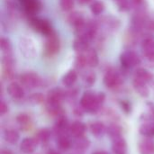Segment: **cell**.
I'll list each match as a JSON object with an SVG mask.
<instances>
[{
    "mask_svg": "<svg viewBox=\"0 0 154 154\" xmlns=\"http://www.w3.org/2000/svg\"><path fill=\"white\" fill-rule=\"evenodd\" d=\"M46 111L48 114L51 116H55L56 118L60 116L65 115V112L63 108L61 107V105L59 104H50L46 103Z\"/></svg>",
    "mask_w": 154,
    "mask_h": 154,
    "instance_id": "cell-25",
    "label": "cell"
},
{
    "mask_svg": "<svg viewBox=\"0 0 154 154\" xmlns=\"http://www.w3.org/2000/svg\"><path fill=\"white\" fill-rule=\"evenodd\" d=\"M142 51L143 55L154 53V36L146 34L142 40Z\"/></svg>",
    "mask_w": 154,
    "mask_h": 154,
    "instance_id": "cell-14",
    "label": "cell"
},
{
    "mask_svg": "<svg viewBox=\"0 0 154 154\" xmlns=\"http://www.w3.org/2000/svg\"><path fill=\"white\" fill-rule=\"evenodd\" d=\"M16 122L17 124L21 126V129L23 130V131H26V130H29L32 126V119L30 117L29 115L27 114H19L17 116H16Z\"/></svg>",
    "mask_w": 154,
    "mask_h": 154,
    "instance_id": "cell-23",
    "label": "cell"
},
{
    "mask_svg": "<svg viewBox=\"0 0 154 154\" xmlns=\"http://www.w3.org/2000/svg\"><path fill=\"white\" fill-rule=\"evenodd\" d=\"M89 41L83 37H78L73 42V48L77 52L82 53L85 52L88 49H89Z\"/></svg>",
    "mask_w": 154,
    "mask_h": 154,
    "instance_id": "cell-22",
    "label": "cell"
},
{
    "mask_svg": "<svg viewBox=\"0 0 154 154\" xmlns=\"http://www.w3.org/2000/svg\"><path fill=\"white\" fill-rule=\"evenodd\" d=\"M37 144L38 143H37L36 140L34 139V137L33 138H24L20 144V150L24 154H31L35 151Z\"/></svg>",
    "mask_w": 154,
    "mask_h": 154,
    "instance_id": "cell-13",
    "label": "cell"
},
{
    "mask_svg": "<svg viewBox=\"0 0 154 154\" xmlns=\"http://www.w3.org/2000/svg\"><path fill=\"white\" fill-rule=\"evenodd\" d=\"M85 56L86 61H87V65L89 68H94L96 66H97L98 64V56L97 51L94 49H88L85 52H82Z\"/></svg>",
    "mask_w": 154,
    "mask_h": 154,
    "instance_id": "cell-18",
    "label": "cell"
},
{
    "mask_svg": "<svg viewBox=\"0 0 154 154\" xmlns=\"http://www.w3.org/2000/svg\"><path fill=\"white\" fill-rule=\"evenodd\" d=\"M0 47L4 54L12 53V45L10 41L7 38H1L0 40Z\"/></svg>",
    "mask_w": 154,
    "mask_h": 154,
    "instance_id": "cell-34",
    "label": "cell"
},
{
    "mask_svg": "<svg viewBox=\"0 0 154 154\" xmlns=\"http://www.w3.org/2000/svg\"><path fill=\"white\" fill-rule=\"evenodd\" d=\"M83 81L87 86H92L96 81V75L92 71H87L83 75Z\"/></svg>",
    "mask_w": 154,
    "mask_h": 154,
    "instance_id": "cell-35",
    "label": "cell"
},
{
    "mask_svg": "<svg viewBox=\"0 0 154 154\" xmlns=\"http://www.w3.org/2000/svg\"><path fill=\"white\" fill-rule=\"evenodd\" d=\"M78 79V73L75 70H69L62 78V83L68 88H71Z\"/></svg>",
    "mask_w": 154,
    "mask_h": 154,
    "instance_id": "cell-28",
    "label": "cell"
},
{
    "mask_svg": "<svg viewBox=\"0 0 154 154\" xmlns=\"http://www.w3.org/2000/svg\"><path fill=\"white\" fill-rule=\"evenodd\" d=\"M76 66L79 68V69H84V68H87L88 65H87V61H86V59H85V56L83 53H79L76 59Z\"/></svg>",
    "mask_w": 154,
    "mask_h": 154,
    "instance_id": "cell-37",
    "label": "cell"
},
{
    "mask_svg": "<svg viewBox=\"0 0 154 154\" xmlns=\"http://www.w3.org/2000/svg\"><path fill=\"white\" fill-rule=\"evenodd\" d=\"M19 49L21 53L26 59H33L37 54L36 46L33 41L27 37H23L19 41Z\"/></svg>",
    "mask_w": 154,
    "mask_h": 154,
    "instance_id": "cell-2",
    "label": "cell"
},
{
    "mask_svg": "<svg viewBox=\"0 0 154 154\" xmlns=\"http://www.w3.org/2000/svg\"><path fill=\"white\" fill-rule=\"evenodd\" d=\"M134 88L136 92L143 97H147L149 96V88L147 87V83L134 79Z\"/></svg>",
    "mask_w": 154,
    "mask_h": 154,
    "instance_id": "cell-30",
    "label": "cell"
},
{
    "mask_svg": "<svg viewBox=\"0 0 154 154\" xmlns=\"http://www.w3.org/2000/svg\"><path fill=\"white\" fill-rule=\"evenodd\" d=\"M73 154H81V152H77L76 153H73Z\"/></svg>",
    "mask_w": 154,
    "mask_h": 154,
    "instance_id": "cell-50",
    "label": "cell"
},
{
    "mask_svg": "<svg viewBox=\"0 0 154 154\" xmlns=\"http://www.w3.org/2000/svg\"><path fill=\"white\" fill-rule=\"evenodd\" d=\"M3 77L6 80H11L14 77V69H3Z\"/></svg>",
    "mask_w": 154,
    "mask_h": 154,
    "instance_id": "cell-41",
    "label": "cell"
},
{
    "mask_svg": "<svg viewBox=\"0 0 154 154\" xmlns=\"http://www.w3.org/2000/svg\"><path fill=\"white\" fill-rule=\"evenodd\" d=\"M51 131L47 128H43V129H41L37 132V134H35L34 136V139L36 140L37 143L39 144H47L50 141V138H51Z\"/></svg>",
    "mask_w": 154,
    "mask_h": 154,
    "instance_id": "cell-21",
    "label": "cell"
},
{
    "mask_svg": "<svg viewBox=\"0 0 154 154\" xmlns=\"http://www.w3.org/2000/svg\"><path fill=\"white\" fill-rule=\"evenodd\" d=\"M20 2L23 5L25 12L30 15L34 14L40 10L41 4L39 0H20Z\"/></svg>",
    "mask_w": 154,
    "mask_h": 154,
    "instance_id": "cell-15",
    "label": "cell"
},
{
    "mask_svg": "<svg viewBox=\"0 0 154 154\" xmlns=\"http://www.w3.org/2000/svg\"><path fill=\"white\" fill-rule=\"evenodd\" d=\"M60 6L63 11H70L74 6V0H60Z\"/></svg>",
    "mask_w": 154,
    "mask_h": 154,
    "instance_id": "cell-38",
    "label": "cell"
},
{
    "mask_svg": "<svg viewBox=\"0 0 154 154\" xmlns=\"http://www.w3.org/2000/svg\"><path fill=\"white\" fill-rule=\"evenodd\" d=\"M139 152L141 154L154 153V140L152 137H146L143 139L138 145Z\"/></svg>",
    "mask_w": 154,
    "mask_h": 154,
    "instance_id": "cell-11",
    "label": "cell"
},
{
    "mask_svg": "<svg viewBox=\"0 0 154 154\" xmlns=\"http://www.w3.org/2000/svg\"><path fill=\"white\" fill-rule=\"evenodd\" d=\"M47 154H60V152H57V151H55V150H50Z\"/></svg>",
    "mask_w": 154,
    "mask_h": 154,
    "instance_id": "cell-49",
    "label": "cell"
},
{
    "mask_svg": "<svg viewBox=\"0 0 154 154\" xmlns=\"http://www.w3.org/2000/svg\"><path fill=\"white\" fill-rule=\"evenodd\" d=\"M86 130H87L86 125L84 123L80 122V121H75L69 126V133L75 138L84 136V134L86 133Z\"/></svg>",
    "mask_w": 154,
    "mask_h": 154,
    "instance_id": "cell-16",
    "label": "cell"
},
{
    "mask_svg": "<svg viewBox=\"0 0 154 154\" xmlns=\"http://www.w3.org/2000/svg\"><path fill=\"white\" fill-rule=\"evenodd\" d=\"M30 23L35 31H37L46 36H49L54 32L51 23H49V21H47L45 19H41L38 17H31Z\"/></svg>",
    "mask_w": 154,
    "mask_h": 154,
    "instance_id": "cell-4",
    "label": "cell"
},
{
    "mask_svg": "<svg viewBox=\"0 0 154 154\" xmlns=\"http://www.w3.org/2000/svg\"><path fill=\"white\" fill-rule=\"evenodd\" d=\"M121 83H122V77L117 71L114 69H110L106 73L104 77V84L106 85V88H116L118 86H120Z\"/></svg>",
    "mask_w": 154,
    "mask_h": 154,
    "instance_id": "cell-7",
    "label": "cell"
},
{
    "mask_svg": "<svg viewBox=\"0 0 154 154\" xmlns=\"http://www.w3.org/2000/svg\"><path fill=\"white\" fill-rule=\"evenodd\" d=\"M68 129L69 130V123H68V119L66 117L65 115L60 116L56 118V122H55V125H54V133L59 136L66 134L65 133L68 131Z\"/></svg>",
    "mask_w": 154,
    "mask_h": 154,
    "instance_id": "cell-9",
    "label": "cell"
},
{
    "mask_svg": "<svg viewBox=\"0 0 154 154\" xmlns=\"http://www.w3.org/2000/svg\"><path fill=\"white\" fill-rule=\"evenodd\" d=\"M141 119L147 123L154 121V104L147 103V112L143 113Z\"/></svg>",
    "mask_w": 154,
    "mask_h": 154,
    "instance_id": "cell-32",
    "label": "cell"
},
{
    "mask_svg": "<svg viewBox=\"0 0 154 154\" xmlns=\"http://www.w3.org/2000/svg\"><path fill=\"white\" fill-rule=\"evenodd\" d=\"M145 28H147L149 31L151 32H154V21H150L148 20L145 25Z\"/></svg>",
    "mask_w": 154,
    "mask_h": 154,
    "instance_id": "cell-45",
    "label": "cell"
},
{
    "mask_svg": "<svg viewBox=\"0 0 154 154\" xmlns=\"http://www.w3.org/2000/svg\"><path fill=\"white\" fill-rule=\"evenodd\" d=\"M20 81L23 86L27 88H35L42 84V80L40 76L32 71L25 72L20 76Z\"/></svg>",
    "mask_w": 154,
    "mask_h": 154,
    "instance_id": "cell-3",
    "label": "cell"
},
{
    "mask_svg": "<svg viewBox=\"0 0 154 154\" xmlns=\"http://www.w3.org/2000/svg\"><path fill=\"white\" fill-rule=\"evenodd\" d=\"M112 152L113 154H126L127 143L123 137H119L116 140H113Z\"/></svg>",
    "mask_w": 154,
    "mask_h": 154,
    "instance_id": "cell-17",
    "label": "cell"
},
{
    "mask_svg": "<svg viewBox=\"0 0 154 154\" xmlns=\"http://www.w3.org/2000/svg\"><path fill=\"white\" fill-rule=\"evenodd\" d=\"M104 9H105V5L101 1H94L90 5V10L92 14L96 15H99L100 14H102Z\"/></svg>",
    "mask_w": 154,
    "mask_h": 154,
    "instance_id": "cell-33",
    "label": "cell"
},
{
    "mask_svg": "<svg viewBox=\"0 0 154 154\" xmlns=\"http://www.w3.org/2000/svg\"><path fill=\"white\" fill-rule=\"evenodd\" d=\"M19 134L14 129H7L4 134V139L10 144H15L19 141Z\"/></svg>",
    "mask_w": 154,
    "mask_h": 154,
    "instance_id": "cell-29",
    "label": "cell"
},
{
    "mask_svg": "<svg viewBox=\"0 0 154 154\" xmlns=\"http://www.w3.org/2000/svg\"><path fill=\"white\" fill-rule=\"evenodd\" d=\"M65 94H66V98L74 99L78 96V90L75 88H72V89H69L68 91H65Z\"/></svg>",
    "mask_w": 154,
    "mask_h": 154,
    "instance_id": "cell-42",
    "label": "cell"
},
{
    "mask_svg": "<svg viewBox=\"0 0 154 154\" xmlns=\"http://www.w3.org/2000/svg\"><path fill=\"white\" fill-rule=\"evenodd\" d=\"M74 148L76 149L77 152H83L85 151H87L89 146H90V141L85 137V136H81V137H78L76 138L74 143H73Z\"/></svg>",
    "mask_w": 154,
    "mask_h": 154,
    "instance_id": "cell-20",
    "label": "cell"
},
{
    "mask_svg": "<svg viewBox=\"0 0 154 154\" xmlns=\"http://www.w3.org/2000/svg\"><path fill=\"white\" fill-rule=\"evenodd\" d=\"M106 131V126L104 123L100 121H96L90 125V132L95 137H100Z\"/></svg>",
    "mask_w": 154,
    "mask_h": 154,
    "instance_id": "cell-27",
    "label": "cell"
},
{
    "mask_svg": "<svg viewBox=\"0 0 154 154\" xmlns=\"http://www.w3.org/2000/svg\"><path fill=\"white\" fill-rule=\"evenodd\" d=\"M91 0H79V3L81 4V5H86L88 3H89Z\"/></svg>",
    "mask_w": 154,
    "mask_h": 154,
    "instance_id": "cell-48",
    "label": "cell"
},
{
    "mask_svg": "<svg viewBox=\"0 0 154 154\" xmlns=\"http://www.w3.org/2000/svg\"><path fill=\"white\" fill-rule=\"evenodd\" d=\"M0 154H13L12 151L8 150V149H2L0 151Z\"/></svg>",
    "mask_w": 154,
    "mask_h": 154,
    "instance_id": "cell-46",
    "label": "cell"
},
{
    "mask_svg": "<svg viewBox=\"0 0 154 154\" xmlns=\"http://www.w3.org/2000/svg\"><path fill=\"white\" fill-rule=\"evenodd\" d=\"M8 111H9V107H8L7 104L4 100H2L0 103V115L4 116V115L7 114Z\"/></svg>",
    "mask_w": 154,
    "mask_h": 154,
    "instance_id": "cell-44",
    "label": "cell"
},
{
    "mask_svg": "<svg viewBox=\"0 0 154 154\" xmlns=\"http://www.w3.org/2000/svg\"><path fill=\"white\" fill-rule=\"evenodd\" d=\"M120 106L122 108V110L124 111V113L125 115H130L131 111H132V106H131V103L127 100H122L120 102Z\"/></svg>",
    "mask_w": 154,
    "mask_h": 154,
    "instance_id": "cell-39",
    "label": "cell"
},
{
    "mask_svg": "<svg viewBox=\"0 0 154 154\" xmlns=\"http://www.w3.org/2000/svg\"><path fill=\"white\" fill-rule=\"evenodd\" d=\"M84 112H85V109H84L81 106H75V107L73 108V114H74L76 116H78V117H81V116H83Z\"/></svg>",
    "mask_w": 154,
    "mask_h": 154,
    "instance_id": "cell-43",
    "label": "cell"
},
{
    "mask_svg": "<svg viewBox=\"0 0 154 154\" xmlns=\"http://www.w3.org/2000/svg\"><path fill=\"white\" fill-rule=\"evenodd\" d=\"M60 39L55 32L47 36V39L45 42V46H44L45 52L47 55L53 56V55L57 54L60 51Z\"/></svg>",
    "mask_w": 154,
    "mask_h": 154,
    "instance_id": "cell-6",
    "label": "cell"
},
{
    "mask_svg": "<svg viewBox=\"0 0 154 154\" xmlns=\"http://www.w3.org/2000/svg\"><path fill=\"white\" fill-rule=\"evenodd\" d=\"M65 98H66V94L64 90H62L61 88H52L47 94L46 103L61 105V102Z\"/></svg>",
    "mask_w": 154,
    "mask_h": 154,
    "instance_id": "cell-8",
    "label": "cell"
},
{
    "mask_svg": "<svg viewBox=\"0 0 154 154\" xmlns=\"http://www.w3.org/2000/svg\"><path fill=\"white\" fill-rule=\"evenodd\" d=\"M139 132L141 134L146 136V137H153L154 136V121L153 122H148L143 124L140 129Z\"/></svg>",
    "mask_w": 154,
    "mask_h": 154,
    "instance_id": "cell-31",
    "label": "cell"
},
{
    "mask_svg": "<svg viewBox=\"0 0 154 154\" xmlns=\"http://www.w3.org/2000/svg\"><path fill=\"white\" fill-rule=\"evenodd\" d=\"M117 3V5L121 11H127L130 8V2L129 0H116Z\"/></svg>",
    "mask_w": 154,
    "mask_h": 154,
    "instance_id": "cell-40",
    "label": "cell"
},
{
    "mask_svg": "<svg viewBox=\"0 0 154 154\" xmlns=\"http://www.w3.org/2000/svg\"><path fill=\"white\" fill-rule=\"evenodd\" d=\"M57 145H58V148L61 151H68L69 150L73 143H72V141L70 140V138L66 135V134H63V135H60L58 137L57 139Z\"/></svg>",
    "mask_w": 154,
    "mask_h": 154,
    "instance_id": "cell-26",
    "label": "cell"
},
{
    "mask_svg": "<svg viewBox=\"0 0 154 154\" xmlns=\"http://www.w3.org/2000/svg\"><path fill=\"white\" fill-rule=\"evenodd\" d=\"M120 61L125 69H131L141 63L139 55L133 51H126L120 56Z\"/></svg>",
    "mask_w": 154,
    "mask_h": 154,
    "instance_id": "cell-5",
    "label": "cell"
},
{
    "mask_svg": "<svg viewBox=\"0 0 154 154\" xmlns=\"http://www.w3.org/2000/svg\"><path fill=\"white\" fill-rule=\"evenodd\" d=\"M68 22L69 23L75 28V32L79 30L84 26L86 23V21L84 20L83 15L79 12H72L68 16Z\"/></svg>",
    "mask_w": 154,
    "mask_h": 154,
    "instance_id": "cell-10",
    "label": "cell"
},
{
    "mask_svg": "<svg viewBox=\"0 0 154 154\" xmlns=\"http://www.w3.org/2000/svg\"><path fill=\"white\" fill-rule=\"evenodd\" d=\"M105 99L106 95L102 92L96 94L91 91H87L83 94L80 99V106L85 109L86 112L96 114L100 110Z\"/></svg>",
    "mask_w": 154,
    "mask_h": 154,
    "instance_id": "cell-1",
    "label": "cell"
},
{
    "mask_svg": "<svg viewBox=\"0 0 154 154\" xmlns=\"http://www.w3.org/2000/svg\"><path fill=\"white\" fill-rule=\"evenodd\" d=\"M92 154H110L109 152H106V151H97V152H94Z\"/></svg>",
    "mask_w": 154,
    "mask_h": 154,
    "instance_id": "cell-47",
    "label": "cell"
},
{
    "mask_svg": "<svg viewBox=\"0 0 154 154\" xmlns=\"http://www.w3.org/2000/svg\"><path fill=\"white\" fill-rule=\"evenodd\" d=\"M44 100H45V97L42 93H34L29 97V101L34 105L35 104H42L44 102Z\"/></svg>",
    "mask_w": 154,
    "mask_h": 154,
    "instance_id": "cell-36",
    "label": "cell"
},
{
    "mask_svg": "<svg viewBox=\"0 0 154 154\" xmlns=\"http://www.w3.org/2000/svg\"><path fill=\"white\" fill-rule=\"evenodd\" d=\"M152 78H153L152 75L147 69H145L143 68H138L134 71V80L148 83L152 80Z\"/></svg>",
    "mask_w": 154,
    "mask_h": 154,
    "instance_id": "cell-19",
    "label": "cell"
},
{
    "mask_svg": "<svg viewBox=\"0 0 154 154\" xmlns=\"http://www.w3.org/2000/svg\"><path fill=\"white\" fill-rule=\"evenodd\" d=\"M122 127L119 125H117L116 123H113L108 125L106 129V134L112 140H116L119 137H122Z\"/></svg>",
    "mask_w": 154,
    "mask_h": 154,
    "instance_id": "cell-24",
    "label": "cell"
},
{
    "mask_svg": "<svg viewBox=\"0 0 154 154\" xmlns=\"http://www.w3.org/2000/svg\"><path fill=\"white\" fill-rule=\"evenodd\" d=\"M7 93L12 98L16 99V100L22 99L24 96V91H23L22 86L16 82H13L8 85Z\"/></svg>",
    "mask_w": 154,
    "mask_h": 154,
    "instance_id": "cell-12",
    "label": "cell"
}]
</instances>
